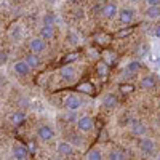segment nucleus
<instances>
[{
    "instance_id": "obj_30",
    "label": "nucleus",
    "mask_w": 160,
    "mask_h": 160,
    "mask_svg": "<svg viewBox=\"0 0 160 160\" xmlns=\"http://www.w3.org/2000/svg\"><path fill=\"white\" fill-rule=\"evenodd\" d=\"M75 59H77V53H71V55H68V58H64V62H71Z\"/></svg>"
},
{
    "instance_id": "obj_15",
    "label": "nucleus",
    "mask_w": 160,
    "mask_h": 160,
    "mask_svg": "<svg viewBox=\"0 0 160 160\" xmlns=\"http://www.w3.org/2000/svg\"><path fill=\"white\" fill-rule=\"evenodd\" d=\"M77 91L85 93V95H93V93H95V87H93L90 82H82V83L77 85Z\"/></svg>"
},
{
    "instance_id": "obj_26",
    "label": "nucleus",
    "mask_w": 160,
    "mask_h": 160,
    "mask_svg": "<svg viewBox=\"0 0 160 160\" xmlns=\"http://www.w3.org/2000/svg\"><path fill=\"white\" fill-rule=\"evenodd\" d=\"M28 151H29V155H31V154H37V146H35L34 142H29V144H28Z\"/></svg>"
},
{
    "instance_id": "obj_17",
    "label": "nucleus",
    "mask_w": 160,
    "mask_h": 160,
    "mask_svg": "<svg viewBox=\"0 0 160 160\" xmlns=\"http://www.w3.org/2000/svg\"><path fill=\"white\" fill-rule=\"evenodd\" d=\"M24 61L29 64V68H31V69L38 68V64H40V59H38V56H37V53H29V55L26 56Z\"/></svg>"
},
{
    "instance_id": "obj_8",
    "label": "nucleus",
    "mask_w": 160,
    "mask_h": 160,
    "mask_svg": "<svg viewBox=\"0 0 160 160\" xmlns=\"http://www.w3.org/2000/svg\"><path fill=\"white\" fill-rule=\"evenodd\" d=\"M139 151L142 154H152L155 151V142L149 138H144L139 141Z\"/></svg>"
},
{
    "instance_id": "obj_13",
    "label": "nucleus",
    "mask_w": 160,
    "mask_h": 160,
    "mask_svg": "<svg viewBox=\"0 0 160 160\" xmlns=\"http://www.w3.org/2000/svg\"><path fill=\"white\" fill-rule=\"evenodd\" d=\"M24 120H26V114H24V112H13V114L10 115V123L15 125V127L21 125Z\"/></svg>"
},
{
    "instance_id": "obj_33",
    "label": "nucleus",
    "mask_w": 160,
    "mask_h": 160,
    "mask_svg": "<svg viewBox=\"0 0 160 160\" xmlns=\"http://www.w3.org/2000/svg\"><path fill=\"white\" fill-rule=\"evenodd\" d=\"M69 42H74L72 45H77V37H75L74 34H71V35H69Z\"/></svg>"
},
{
    "instance_id": "obj_36",
    "label": "nucleus",
    "mask_w": 160,
    "mask_h": 160,
    "mask_svg": "<svg viewBox=\"0 0 160 160\" xmlns=\"http://www.w3.org/2000/svg\"><path fill=\"white\" fill-rule=\"evenodd\" d=\"M158 108H160V101H158Z\"/></svg>"
},
{
    "instance_id": "obj_27",
    "label": "nucleus",
    "mask_w": 160,
    "mask_h": 160,
    "mask_svg": "<svg viewBox=\"0 0 160 160\" xmlns=\"http://www.w3.org/2000/svg\"><path fill=\"white\" fill-rule=\"evenodd\" d=\"M10 35H11V38L18 40V38H19V29H18V28H13V31L10 32Z\"/></svg>"
},
{
    "instance_id": "obj_29",
    "label": "nucleus",
    "mask_w": 160,
    "mask_h": 160,
    "mask_svg": "<svg viewBox=\"0 0 160 160\" xmlns=\"http://www.w3.org/2000/svg\"><path fill=\"white\" fill-rule=\"evenodd\" d=\"M7 59H8V53L2 50V51H0V64H3Z\"/></svg>"
},
{
    "instance_id": "obj_20",
    "label": "nucleus",
    "mask_w": 160,
    "mask_h": 160,
    "mask_svg": "<svg viewBox=\"0 0 160 160\" xmlns=\"http://www.w3.org/2000/svg\"><path fill=\"white\" fill-rule=\"evenodd\" d=\"M102 104H104V108H108V109L115 108V106H117V98H115V95H108V96L102 99Z\"/></svg>"
},
{
    "instance_id": "obj_6",
    "label": "nucleus",
    "mask_w": 160,
    "mask_h": 160,
    "mask_svg": "<svg viewBox=\"0 0 160 160\" xmlns=\"http://www.w3.org/2000/svg\"><path fill=\"white\" fill-rule=\"evenodd\" d=\"M13 157L18 158V160L28 158V157H29L28 146H24V144H15V146H13Z\"/></svg>"
},
{
    "instance_id": "obj_23",
    "label": "nucleus",
    "mask_w": 160,
    "mask_h": 160,
    "mask_svg": "<svg viewBox=\"0 0 160 160\" xmlns=\"http://www.w3.org/2000/svg\"><path fill=\"white\" fill-rule=\"evenodd\" d=\"M101 157H102V154H101L99 149H91V151L87 154V158H90V160H99Z\"/></svg>"
},
{
    "instance_id": "obj_12",
    "label": "nucleus",
    "mask_w": 160,
    "mask_h": 160,
    "mask_svg": "<svg viewBox=\"0 0 160 160\" xmlns=\"http://www.w3.org/2000/svg\"><path fill=\"white\" fill-rule=\"evenodd\" d=\"M155 83H157V78H155L154 75H144V77L141 78V87H142L144 90H151V88H154Z\"/></svg>"
},
{
    "instance_id": "obj_31",
    "label": "nucleus",
    "mask_w": 160,
    "mask_h": 160,
    "mask_svg": "<svg viewBox=\"0 0 160 160\" xmlns=\"http://www.w3.org/2000/svg\"><path fill=\"white\" fill-rule=\"evenodd\" d=\"M72 146H80L82 144V138H78V136H72Z\"/></svg>"
},
{
    "instance_id": "obj_1",
    "label": "nucleus",
    "mask_w": 160,
    "mask_h": 160,
    "mask_svg": "<svg viewBox=\"0 0 160 160\" xmlns=\"http://www.w3.org/2000/svg\"><path fill=\"white\" fill-rule=\"evenodd\" d=\"M80 106H82V99H80L77 95H69L64 99V108L68 111H71V112H75L77 109H80Z\"/></svg>"
},
{
    "instance_id": "obj_2",
    "label": "nucleus",
    "mask_w": 160,
    "mask_h": 160,
    "mask_svg": "<svg viewBox=\"0 0 160 160\" xmlns=\"http://www.w3.org/2000/svg\"><path fill=\"white\" fill-rule=\"evenodd\" d=\"M37 136L42 141H51L55 138V131H53V128L48 127V125H42V127L37 128Z\"/></svg>"
},
{
    "instance_id": "obj_25",
    "label": "nucleus",
    "mask_w": 160,
    "mask_h": 160,
    "mask_svg": "<svg viewBox=\"0 0 160 160\" xmlns=\"http://www.w3.org/2000/svg\"><path fill=\"white\" fill-rule=\"evenodd\" d=\"M109 158H114V160H122V158H125V154H123L122 151H112V152L109 154Z\"/></svg>"
},
{
    "instance_id": "obj_9",
    "label": "nucleus",
    "mask_w": 160,
    "mask_h": 160,
    "mask_svg": "<svg viewBox=\"0 0 160 160\" xmlns=\"http://www.w3.org/2000/svg\"><path fill=\"white\" fill-rule=\"evenodd\" d=\"M59 75H61V78H64V80H68V82H71V80H74V77H75V69H74V66H62V68L59 69Z\"/></svg>"
},
{
    "instance_id": "obj_3",
    "label": "nucleus",
    "mask_w": 160,
    "mask_h": 160,
    "mask_svg": "<svg viewBox=\"0 0 160 160\" xmlns=\"http://www.w3.org/2000/svg\"><path fill=\"white\" fill-rule=\"evenodd\" d=\"M77 127L80 131H83V133H88L93 130V127H95V123H93V118L88 117V115H83V117H80L77 120Z\"/></svg>"
},
{
    "instance_id": "obj_5",
    "label": "nucleus",
    "mask_w": 160,
    "mask_h": 160,
    "mask_svg": "<svg viewBox=\"0 0 160 160\" xmlns=\"http://www.w3.org/2000/svg\"><path fill=\"white\" fill-rule=\"evenodd\" d=\"M29 48H31L32 53H37V55H38V53L45 51L47 43H45V40L42 37H35V38H32L31 42H29Z\"/></svg>"
},
{
    "instance_id": "obj_4",
    "label": "nucleus",
    "mask_w": 160,
    "mask_h": 160,
    "mask_svg": "<svg viewBox=\"0 0 160 160\" xmlns=\"http://www.w3.org/2000/svg\"><path fill=\"white\" fill-rule=\"evenodd\" d=\"M117 13H118V8H117V3L114 2H109V3H106L101 10V15L106 18V19H112L117 16Z\"/></svg>"
},
{
    "instance_id": "obj_16",
    "label": "nucleus",
    "mask_w": 160,
    "mask_h": 160,
    "mask_svg": "<svg viewBox=\"0 0 160 160\" xmlns=\"http://www.w3.org/2000/svg\"><path fill=\"white\" fill-rule=\"evenodd\" d=\"M131 131L135 133V135H144L146 133V127L144 123L141 122V120H133V123H131Z\"/></svg>"
},
{
    "instance_id": "obj_18",
    "label": "nucleus",
    "mask_w": 160,
    "mask_h": 160,
    "mask_svg": "<svg viewBox=\"0 0 160 160\" xmlns=\"http://www.w3.org/2000/svg\"><path fill=\"white\" fill-rule=\"evenodd\" d=\"M139 68H141V64H139L138 61H131V62H128L127 69H125V75H127V77H131L133 74H136V72L139 71Z\"/></svg>"
},
{
    "instance_id": "obj_11",
    "label": "nucleus",
    "mask_w": 160,
    "mask_h": 160,
    "mask_svg": "<svg viewBox=\"0 0 160 160\" xmlns=\"http://www.w3.org/2000/svg\"><path fill=\"white\" fill-rule=\"evenodd\" d=\"M56 151H58L59 155H71V154L74 152V146H72L71 142H68V141H62V142L58 144Z\"/></svg>"
},
{
    "instance_id": "obj_28",
    "label": "nucleus",
    "mask_w": 160,
    "mask_h": 160,
    "mask_svg": "<svg viewBox=\"0 0 160 160\" xmlns=\"http://www.w3.org/2000/svg\"><path fill=\"white\" fill-rule=\"evenodd\" d=\"M130 34H131V29H122L120 32H117L115 35L117 37H125V35H130Z\"/></svg>"
},
{
    "instance_id": "obj_35",
    "label": "nucleus",
    "mask_w": 160,
    "mask_h": 160,
    "mask_svg": "<svg viewBox=\"0 0 160 160\" xmlns=\"http://www.w3.org/2000/svg\"><path fill=\"white\" fill-rule=\"evenodd\" d=\"M96 2H99V3H101V2H108V0H96Z\"/></svg>"
},
{
    "instance_id": "obj_21",
    "label": "nucleus",
    "mask_w": 160,
    "mask_h": 160,
    "mask_svg": "<svg viewBox=\"0 0 160 160\" xmlns=\"http://www.w3.org/2000/svg\"><path fill=\"white\" fill-rule=\"evenodd\" d=\"M96 72H98L99 77H106V75H108V72H109L108 64H106L104 61H99V62L96 64Z\"/></svg>"
},
{
    "instance_id": "obj_37",
    "label": "nucleus",
    "mask_w": 160,
    "mask_h": 160,
    "mask_svg": "<svg viewBox=\"0 0 160 160\" xmlns=\"http://www.w3.org/2000/svg\"><path fill=\"white\" fill-rule=\"evenodd\" d=\"M50 2H55V0H50Z\"/></svg>"
},
{
    "instance_id": "obj_10",
    "label": "nucleus",
    "mask_w": 160,
    "mask_h": 160,
    "mask_svg": "<svg viewBox=\"0 0 160 160\" xmlns=\"http://www.w3.org/2000/svg\"><path fill=\"white\" fill-rule=\"evenodd\" d=\"M133 18H135V13H133L131 8H123V10L118 11V19H120V22L130 24V22L133 21Z\"/></svg>"
},
{
    "instance_id": "obj_19",
    "label": "nucleus",
    "mask_w": 160,
    "mask_h": 160,
    "mask_svg": "<svg viewBox=\"0 0 160 160\" xmlns=\"http://www.w3.org/2000/svg\"><path fill=\"white\" fill-rule=\"evenodd\" d=\"M146 18H149V19L160 18V5H157V7H148V10H146Z\"/></svg>"
},
{
    "instance_id": "obj_24",
    "label": "nucleus",
    "mask_w": 160,
    "mask_h": 160,
    "mask_svg": "<svg viewBox=\"0 0 160 160\" xmlns=\"http://www.w3.org/2000/svg\"><path fill=\"white\" fill-rule=\"evenodd\" d=\"M55 21H56V18H55L53 13H47V15L43 16V24L45 26H55Z\"/></svg>"
},
{
    "instance_id": "obj_32",
    "label": "nucleus",
    "mask_w": 160,
    "mask_h": 160,
    "mask_svg": "<svg viewBox=\"0 0 160 160\" xmlns=\"http://www.w3.org/2000/svg\"><path fill=\"white\" fill-rule=\"evenodd\" d=\"M146 3H148V7H157L160 5V0H146Z\"/></svg>"
},
{
    "instance_id": "obj_7",
    "label": "nucleus",
    "mask_w": 160,
    "mask_h": 160,
    "mask_svg": "<svg viewBox=\"0 0 160 160\" xmlns=\"http://www.w3.org/2000/svg\"><path fill=\"white\" fill-rule=\"evenodd\" d=\"M13 71H15L18 75H21V77H26L31 72V68H29V64L26 61H16L15 64H13Z\"/></svg>"
},
{
    "instance_id": "obj_34",
    "label": "nucleus",
    "mask_w": 160,
    "mask_h": 160,
    "mask_svg": "<svg viewBox=\"0 0 160 160\" xmlns=\"http://www.w3.org/2000/svg\"><path fill=\"white\" fill-rule=\"evenodd\" d=\"M154 34H155V37H158V38H160V24L155 28V32H154Z\"/></svg>"
},
{
    "instance_id": "obj_22",
    "label": "nucleus",
    "mask_w": 160,
    "mask_h": 160,
    "mask_svg": "<svg viewBox=\"0 0 160 160\" xmlns=\"http://www.w3.org/2000/svg\"><path fill=\"white\" fill-rule=\"evenodd\" d=\"M118 90H120L122 95H130V93L135 91V87H133L131 83H122V85L118 87Z\"/></svg>"
},
{
    "instance_id": "obj_14",
    "label": "nucleus",
    "mask_w": 160,
    "mask_h": 160,
    "mask_svg": "<svg viewBox=\"0 0 160 160\" xmlns=\"http://www.w3.org/2000/svg\"><path fill=\"white\" fill-rule=\"evenodd\" d=\"M53 35H55V28L43 24V28L40 29V37H42L43 40H50V38H53Z\"/></svg>"
}]
</instances>
